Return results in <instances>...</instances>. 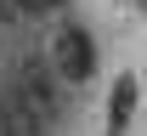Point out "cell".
<instances>
[{
    "label": "cell",
    "instance_id": "1",
    "mask_svg": "<svg viewBox=\"0 0 147 136\" xmlns=\"http://www.w3.org/2000/svg\"><path fill=\"white\" fill-rule=\"evenodd\" d=\"M45 62H51V74L62 85H85L96 74V40L91 28H79V23H57L51 45H45Z\"/></svg>",
    "mask_w": 147,
    "mask_h": 136
},
{
    "label": "cell",
    "instance_id": "2",
    "mask_svg": "<svg viewBox=\"0 0 147 136\" xmlns=\"http://www.w3.org/2000/svg\"><path fill=\"white\" fill-rule=\"evenodd\" d=\"M11 12H17V17H57L62 0H11Z\"/></svg>",
    "mask_w": 147,
    "mask_h": 136
},
{
    "label": "cell",
    "instance_id": "3",
    "mask_svg": "<svg viewBox=\"0 0 147 136\" xmlns=\"http://www.w3.org/2000/svg\"><path fill=\"white\" fill-rule=\"evenodd\" d=\"M130 97H136V85H119V91H113V131H119V125H125V114H130Z\"/></svg>",
    "mask_w": 147,
    "mask_h": 136
}]
</instances>
